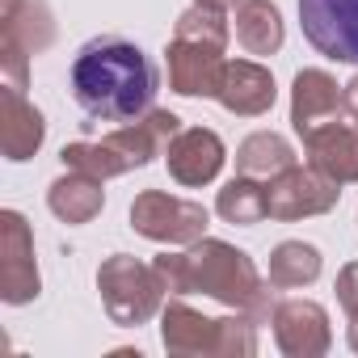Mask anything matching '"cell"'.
<instances>
[{
    "label": "cell",
    "instance_id": "6da1fadb",
    "mask_svg": "<svg viewBox=\"0 0 358 358\" xmlns=\"http://www.w3.org/2000/svg\"><path fill=\"white\" fill-rule=\"evenodd\" d=\"M68 80H72L76 106L101 122H131V118L148 114L156 101V89H160L152 55L122 34L89 38L76 51Z\"/></svg>",
    "mask_w": 358,
    "mask_h": 358
},
{
    "label": "cell",
    "instance_id": "7a4b0ae2",
    "mask_svg": "<svg viewBox=\"0 0 358 358\" xmlns=\"http://www.w3.org/2000/svg\"><path fill=\"white\" fill-rule=\"evenodd\" d=\"M299 26L320 55L358 64V0H299Z\"/></svg>",
    "mask_w": 358,
    "mask_h": 358
}]
</instances>
